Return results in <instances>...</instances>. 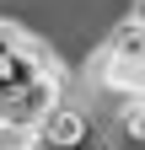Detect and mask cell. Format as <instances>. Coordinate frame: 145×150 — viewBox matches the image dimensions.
<instances>
[{
	"label": "cell",
	"mask_w": 145,
	"mask_h": 150,
	"mask_svg": "<svg viewBox=\"0 0 145 150\" xmlns=\"http://www.w3.org/2000/svg\"><path fill=\"white\" fill-rule=\"evenodd\" d=\"M92 145V112L75 102H59L38 123V150H86Z\"/></svg>",
	"instance_id": "cell-1"
},
{
	"label": "cell",
	"mask_w": 145,
	"mask_h": 150,
	"mask_svg": "<svg viewBox=\"0 0 145 150\" xmlns=\"http://www.w3.org/2000/svg\"><path fill=\"white\" fill-rule=\"evenodd\" d=\"M102 54H107V59H134V64H140V59H145V27H134V22H118Z\"/></svg>",
	"instance_id": "cell-2"
},
{
	"label": "cell",
	"mask_w": 145,
	"mask_h": 150,
	"mask_svg": "<svg viewBox=\"0 0 145 150\" xmlns=\"http://www.w3.org/2000/svg\"><path fill=\"white\" fill-rule=\"evenodd\" d=\"M0 150H38V134H27V129H11V123H0Z\"/></svg>",
	"instance_id": "cell-3"
},
{
	"label": "cell",
	"mask_w": 145,
	"mask_h": 150,
	"mask_svg": "<svg viewBox=\"0 0 145 150\" xmlns=\"http://www.w3.org/2000/svg\"><path fill=\"white\" fill-rule=\"evenodd\" d=\"M27 43V32L11 22V16H0V54H11V48H22Z\"/></svg>",
	"instance_id": "cell-4"
},
{
	"label": "cell",
	"mask_w": 145,
	"mask_h": 150,
	"mask_svg": "<svg viewBox=\"0 0 145 150\" xmlns=\"http://www.w3.org/2000/svg\"><path fill=\"white\" fill-rule=\"evenodd\" d=\"M129 22H134V27H145V0H134V11H129Z\"/></svg>",
	"instance_id": "cell-5"
}]
</instances>
